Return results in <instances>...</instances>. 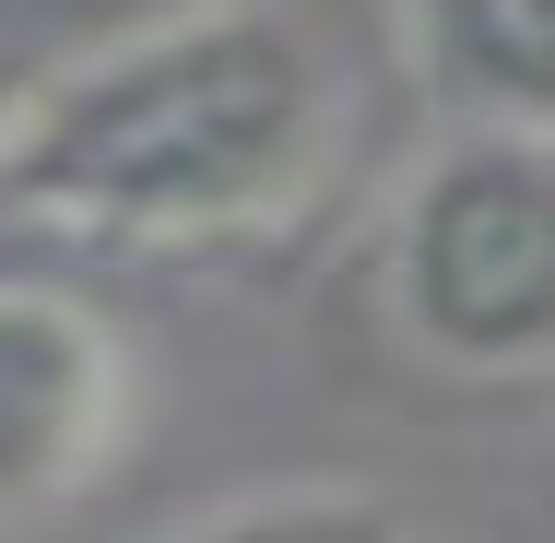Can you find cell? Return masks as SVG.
Instances as JSON below:
<instances>
[{"instance_id":"obj_1","label":"cell","mask_w":555,"mask_h":543,"mask_svg":"<svg viewBox=\"0 0 555 543\" xmlns=\"http://www.w3.org/2000/svg\"><path fill=\"white\" fill-rule=\"evenodd\" d=\"M343 60L284 0H190L72 72H36L0 130V214L107 236V248H202L284 224L343 166Z\"/></svg>"},{"instance_id":"obj_4","label":"cell","mask_w":555,"mask_h":543,"mask_svg":"<svg viewBox=\"0 0 555 543\" xmlns=\"http://www.w3.org/2000/svg\"><path fill=\"white\" fill-rule=\"evenodd\" d=\"M390 12L449 130L555 142V0H390Z\"/></svg>"},{"instance_id":"obj_3","label":"cell","mask_w":555,"mask_h":543,"mask_svg":"<svg viewBox=\"0 0 555 543\" xmlns=\"http://www.w3.org/2000/svg\"><path fill=\"white\" fill-rule=\"evenodd\" d=\"M130 354L72 284H0V520L72 508L118 461Z\"/></svg>"},{"instance_id":"obj_2","label":"cell","mask_w":555,"mask_h":543,"mask_svg":"<svg viewBox=\"0 0 555 543\" xmlns=\"http://www.w3.org/2000/svg\"><path fill=\"white\" fill-rule=\"evenodd\" d=\"M378 320L438 378H555V142L438 130L378 214Z\"/></svg>"},{"instance_id":"obj_6","label":"cell","mask_w":555,"mask_h":543,"mask_svg":"<svg viewBox=\"0 0 555 543\" xmlns=\"http://www.w3.org/2000/svg\"><path fill=\"white\" fill-rule=\"evenodd\" d=\"M24 95H36V60H0V130L24 118Z\"/></svg>"},{"instance_id":"obj_5","label":"cell","mask_w":555,"mask_h":543,"mask_svg":"<svg viewBox=\"0 0 555 543\" xmlns=\"http://www.w3.org/2000/svg\"><path fill=\"white\" fill-rule=\"evenodd\" d=\"M178 543H414V520L366 484H272V496H236L214 520H190Z\"/></svg>"}]
</instances>
